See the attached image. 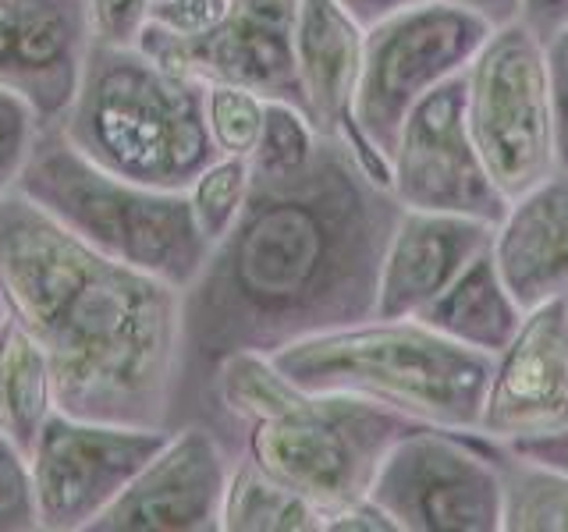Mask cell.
I'll use <instances>...</instances> for the list:
<instances>
[{
    "instance_id": "16",
    "label": "cell",
    "mask_w": 568,
    "mask_h": 532,
    "mask_svg": "<svg viewBox=\"0 0 568 532\" xmlns=\"http://www.w3.org/2000/svg\"><path fill=\"white\" fill-rule=\"evenodd\" d=\"M494 224L455 213L402 209L381 259L373 319H413L490 248Z\"/></svg>"
},
{
    "instance_id": "6",
    "label": "cell",
    "mask_w": 568,
    "mask_h": 532,
    "mask_svg": "<svg viewBox=\"0 0 568 532\" xmlns=\"http://www.w3.org/2000/svg\"><path fill=\"white\" fill-rule=\"evenodd\" d=\"M494 29L484 14L458 4L405 8L363 29L348 142L384 185L405 114L430 89L462 75Z\"/></svg>"
},
{
    "instance_id": "25",
    "label": "cell",
    "mask_w": 568,
    "mask_h": 532,
    "mask_svg": "<svg viewBox=\"0 0 568 532\" xmlns=\"http://www.w3.org/2000/svg\"><path fill=\"white\" fill-rule=\"evenodd\" d=\"M263 106L266 100L248 93L239 85H203V114H206V132L213 139L221 156H242L256 150V139L263 129Z\"/></svg>"
},
{
    "instance_id": "3",
    "label": "cell",
    "mask_w": 568,
    "mask_h": 532,
    "mask_svg": "<svg viewBox=\"0 0 568 532\" xmlns=\"http://www.w3.org/2000/svg\"><path fill=\"white\" fill-rule=\"evenodd\" d=\"M61 135L97 167L124 182L189 192L217 160L206 132L203 85L156 64L139 47L93 40Z\"/></svg>"
},
{
    "instance_id": "28",
    "label": "cell",
    "mask_w": 568,
    "mask_h": 532,
    "mask_svg": "<svg viewBox=\"0 0 568 532\" xmlns=\"http://www.w3.org/2000/svg\"><path fill=\"white\" fill-rule=\"evenodd\" d=\"M231 11V0H153L146 25L178 35V40H195L217 29Z\"/></svg>"
},
{
    "instance_id": "26",
    "label": "cell",
    "mask_w": 568,
    "mask_h": 532,
    "mask_svg": "<svg viewBox=\"0 0 568 532\" xmlns=\"http://www.w3.org/2000/svg\"><path fill=\"white\" fill-rule=\"evenodd\" d=\"M0 532H40L29 458L0 430Z\"/></svg>"
},
{
    "instance_id": "21",
    "label": "cell",
    "mask_w": 568,
    "mask_h": 532,
    "mask_svg": "<svg viewBox=\"0 0 568 532\" xmlns=\"http://www.w3.org/2000/svg\"><path fill=\"white\" fill-rule=\"evenodd\" d=\"M494 443L501 472V532H568V472Z\"/></svg>"
},
{
    "instance_id": "30",
    "label": "cell",
    "mask_w": 568,
    "mask_h": 532,
    "mask_svg": "<svg viewBox=\"0 0 568 532\" xmlns=\"http://www.w3.org/2000/svg\"><path fill=\"white\" fill-rule=\"evenodd\" d=\"M93 40L111 47H135L146 29L153 0H85Z\"/></svg>"
},
{
    "instance_id": "5",
    "label": "cell",
    "mask_w": 568,
    "mask_h": 532,
    "mask_svg": "<svg viewBox=\"0 0 568 532\" xmlns=\"http://www.w3.org/2000/svg\"><path fill=\"white\" fill-rule=\"evenodd\" d=\"M14 192H22L89 248L185 291L203 270L210 242L195 231L189 192L146 188L97 167L61 135L40 129Z\"/></svg>"
},
{
    "instance_id": "10",
    "label": "cell",
    "mask_w": 568,
    "mask_h": 532,
    "mask_svg": "<svg viewBox=\"0 0 568 532\" xmlns=\"http://www.w3.org/2000/svg\"><path fill=\"white\" fill-rule=\"evenodd\" d=\"M168 437L164 426L93 422L53 408L29 451L40 532H89Z\"/></svg>"
},
{
    "instance_id": "27",
    "label": "cell",
    "mask_w": 568,
    "mask_h": 532,
    "mask_svg": "<svg viewBox=\"0 0 568 532\" xmlns=\"http://www.w3.org/2000/svg\"><path fill=\"white\" fill-rule=\"evenodd\" d=\"M40 129L43 124L32 114V106L22 96L0 89V195L14 188Z\"/></svg>"
},
{
    "instance_id": "32",
    "label": "cell",
    "mask_w": 568,
    "mask_h": 532,
    "mask_svg": "<svg viewBox=\"0 0 568 532\" xmlns=\"http://www.w3.org/2000/svg\"><path fill=\"white\" fill-rule=\"evenodd\" d=\"M515 22L547 43L568 25V0H515Z\"/></svg>"
},
{
    "instance_id": "15",
    "label": "cell",
    "mask_w": 568,
    "mask_h": 532,
    "mask_svg": "<svg viewBox=\"0 0 568 532\" xmlns=\"http://www.w3.org/2000/svg\"><path fill=\"white\" fill-rule=\"evenodd\" d=\"M93 47L85 0H0V89L61 124Z\"/></svg>"
},
{
    "instance_id": "35",
    "label": "cell",
    "mask_w": 568,
    "mask_h": 532,
    "mask_svg": "<svg viewBox=\"0 0 568 532\" xmlns=\"http://www.w3.org/2000/svg\"><path fill=\"white\" fill-rule=\"evenodd\" d=\"M4 316H8V309H4V298H0V324H4Z\"/></svg>"
},
{
    "instance_id": "19",
    "label": "cell",
    "mask_w": 568,
    "mask_h": 532,
    "mask_svg": "<svg viewBox=\"0 0 568 532\" xmlns=\"http://www.w3.org/2000/svg\"><path fill=\"white\" fill-rule=\"evenodd\" d=\"M413 319H423L426 327H434L437 334L466 348L497 355L519 330L523 309L508 295L487 248Z\"/></svg>"
},
{
    "instance_id": "7",
    "label": "cell",
    "mask_w": 568,
    "mask_h": 532,
    "mask_svg": "<svg viewBox=\"0 0 568 532\" xmlns=\"http://www.w3.org/2000/svg\"><path fill=\"white\" fill-rule=\"evenodd\" d=\"M416 419L348 395H302L288 412L256 422L245 454L298 493L320 519L369 493L390 443L416 430Z\"/></svg>"
},
{
    "instance_id": "31",
    "label": "cell",
    "mask_w": 568,
    "mask_h": 532,
    "mask_svg": "<svg viewBox=\"0 0 568 532\" xmlns=\"http://www.w3.org/2000/svg\"><path fill=\"white\" fill-rule=\"evenodd\" d=\"M337 4H342L363 29L381 22L387 14L405 11V8H419V4H458V8L484 14L490 25L515 22V0H337Z\"/></svg>"
},
{
    "instance_id": "20",
    "label": "cell",
    "mask_w": 568,
    "mask_h": 532,
    "mask_svg": "<svg viewBox=\"0 0 568 532\" xmlns=\"http://www.w3.org/2000/svg\"><path fill=\"white\" fill-rule=\"evenodd\" d=\"M50 362L40 341L11 316L0 324V430L29 458L36 437L53 412Z\"/></svg>"
},
{
    "instance_id": "11",
    "label": "cell",
    "mask_w": 568,
    "mask_h": 532,
    "mask_svg": "<svg viewBox=\"0 0 568 532\" xmlns=\"http://www.w3.org/2000/svg\"><path fill=\"white\" fill-rule=\"evenodd\" d=\"M387 188L405 209L455 213L484 224L505 217L508 200L476 153L466 121V71L430 89L405 114L387 160Z\"/></svg>"
},
{
    "instance_id": "34",
    "label": "cell",
    "mask_w": 568,
    "mask_h": 532,
    "mask_svg": "<svg viewBox=\"0 0 568 532\" xmlns=\"http://www.w3.org/2000/svg\"><path fill=\"white\" fill-rule=\"evenodd\" d=\"M515 451H526L532 458H544V461H550V466H558V469L568 472V430L558 433V437H550V440L523 443V448H515Z\"/></svg>"
},
{
    "instance_id": "29",
    "label": "cell",
    "mask_w": 568,
    "mask_h": 532,
    "mask_svg": "<svg viewBox=\"0 0 568 532\" xmlns=\"http://www.w3.org/2000/svg\"><path fill=\"white\" fill-rule=\"evenodd\" d=\"M547 96H550V139H555V167L568 171V25L544 43Z\"/></svg>"
},
{
    "instance_id": "2",
    "label": "cell",
    "mask_w": 568,
    "mask_h": 532,
    "mask_svg": "<svg viewBox=\"0 0 568 532\" xmlns=\"http://www.w3.org/2000/svg\"><path fill=\"white\" fill-rule=\"evenodd\" d=\"M0 298L47 351L64 416L164 426L182 351V291L89 248L22 192L0 195Z\"/></svg>"
},
{
    "instance_id": "13",
    "label": "cell",
    "mask_w": 568,
    "mask_h": 532,
    "mask_svg": "<svg viewBox=\"0 0 568 532\" xmlns=\"http://www.w3.org/2000/svg\"><path fill=\"white\" fill-rule=\"evenodd\" d=\"M568 430V298L523 313L494 355L479 437L523 448Z\"/></svg>"
},
{
    "instance_id": "24",
    "label": "cell",
    "mask_w": 568,
    "mask_h": 532,
    "mask_svg": "<svg viewBox=\"0 0 568 532\" xmlns=\"http://www.w3.org/2000/svg\"><path fill=\"white\" fill-rule=\"evenodd\" d=\"M316 150V132L310 117L292 103L266 100L263 106V129L256 139V150L248 153V174H288L298 171Z\"/></svg>"
},
{
    "instance_id": "8",
    "label": "cell",
    "mask_w": 568,
    "mask_h": 532,
    "mask_svg": "<svg viewBox=\"0 0 568 532\" xmlns=\"http://www.w3.org/2000/svg\"><path fill=\"white\" fill-rule=\"evenodd\" d=\"M466 121L476 153L505 200L555 171L544 43L519 22L497 25L469 61Z\"/></svg>"
},
{
    "instance_id": "4",
    "label": "cell",
    "mask_w": 568,
    "mask_h": 532,
    "mask_svg": "<svg viewBox=\"0 0 568 532\" xmlns=\"http://www.w3.org/2000/svg\"><path fill=\"white\" fill-rule=\"evenodd\" d=\"M274 366L306 395H348L423 426L479 433L494 355L423 319H366L277 348Z\"/></svg>"
},
{
    "instance_id": "1",
    "label": "cell",
    "mask_w": 568,
    "mask_h": 532,
    "mask_svg": "<svg viewBox=\"0 0 568 532\" xmlns=\"http://www.w3.org/2000/svg\"><path fill=\"white\" fill-rule=\"evenodd\" d=\"M395 200L345 135H316L288 174H248L235 227L182 291V351L168 430L200 422L227 355L266 351L373 319Z\"/></svg>"
},
{
    "instance_id": "33",
    "label": "cell",
    "mask_w": 568,
    "mask_h": 532,
    "mask_svg": "<svg viewBox=\"0 0 568 532\" xmlns=\"http://www.w3.org/2000/svg\"><path fill=\"white\" fill-rule=\"evenodd\" d=\"M324 532H398L395 522L387 519V514L363 497V501H355L342 511H334L324 519Z\"/></svg>"
},
{
    "instance_id": "23",
    "label": "cell",
    "mask_w": 568,
    "mask_h": 532,
    "mask_svg": "<svg viewBox=\"0 0 568 532\" xmlns=\"http://www.w3.org/2000/svg\"><path fill=\"white\" fill-rule=\"evenodd\" d=\"M248 195V160L242 156H217L200 177L189 185V206L195 231L213 245L235 227L239 213Z\"/></svg>"
},
{
    "instance_id": "17",
    "label": "cell",
    "mask_w": 568,
    "mask_h": 532,
    "mask_svg": "<svg viewBox=\"0 0 568 532\" xmlns=\"http://www.w3.org/2000/svg\"><path fill=\"white\" fill-rule=\"evenodd\" d=\"M490 259L523 313L568 298V171H550L508 200L494 224Z\"/></svg>"
},
{
    "instance_id": "22",
    "label": "cell",
    "mask_w": 568,
    "mask_h": 532,
    "mask_svg": "<svg viewBox=\"0 0 568 532\" xmlns=\"http://www.w3.org/2000/svg\"><path fill=\"white\" fill-rule=\"evenodd\" d=\"M221 532H324V519L253 458H239L227 472Z\"/></svg>"
},
{
    "instance_id": "14",
    "label": "cell",
    "mask_w": 568,
    "mask_h": 532,
    "mask_svg": "<svg viewBox=\"0 0 568 532\" xmlns=\"http://www.w3.org/2000/svg\"><path fill=\"white\" fill-rule=\"evenodd\" d=\"M231 458L203 422L174 426L89 532H221Z\"/></svg>"
},
{
    "instance_id": "18",
    "label": "cell",
    "mask_w": 568,
    "mask_h": 532,
    "mask_svg": "<svg viewBox=\"0 0 568 532\" xmlns=\"http://www.w3.org/2000/svg\"><path fill=\"white\" fill-rule=\"evenodd\" d=\"M363 25L337 0H298L295 64L302 114L316 135H352V93L359 79Z\"/></svg>"
},
{
    "instance_id": "9",
    "label": "cell",
    "mask_w": 568,
    "mask_h": 532,
    "mask_svg": "<svg viewBox=\"0 0 568 532\" xmlns=\"http://www.w3.org/2000/svg\"><path fill=\"white\" fill-rule=\"evenodd\" d=\"M366 497L398 532H501V472L479 433L416 426L390 443Z\"/></svg>"
},
{
    "instance_id": "12",
    "label": "cell",
    "mask_w": 568,
    "mask_h": 532,
    "mask_svg": "<svg viewBox=\"0 0 568 532\" xmlns=\"http://www.w3.org/2000/svg\"><path fill=\"white\" fill-rule=\"evenodd\" d=\"M298 0H231L224 22L195 40H178L153 25L142 29L139 50L200 85H239L263 100L302 111L295 64Z\"/></svg>"
}]
</instances>
